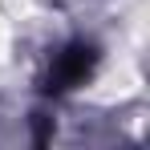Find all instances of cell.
I'll use <instances>...</instances> for the list:
<instances>
[{
    "label": "cell",
    "mask_w": 150,
    "mask_h": 150,
    "mask_svg": "<svg viewBox=\"0 0 150 150\" xmlns=\"http://www.w3.org/2000/svg\"><path fill=\"white\" fill-rule=\"evenodd\" d=\"M93 61H98V53L89 49V45H69V49L53 61V69H49V85H45V89H49V93H65V89L81 85L85 77L93 73Z\"/></svg>",
    "instance_id": "1"
}]
</instances>
